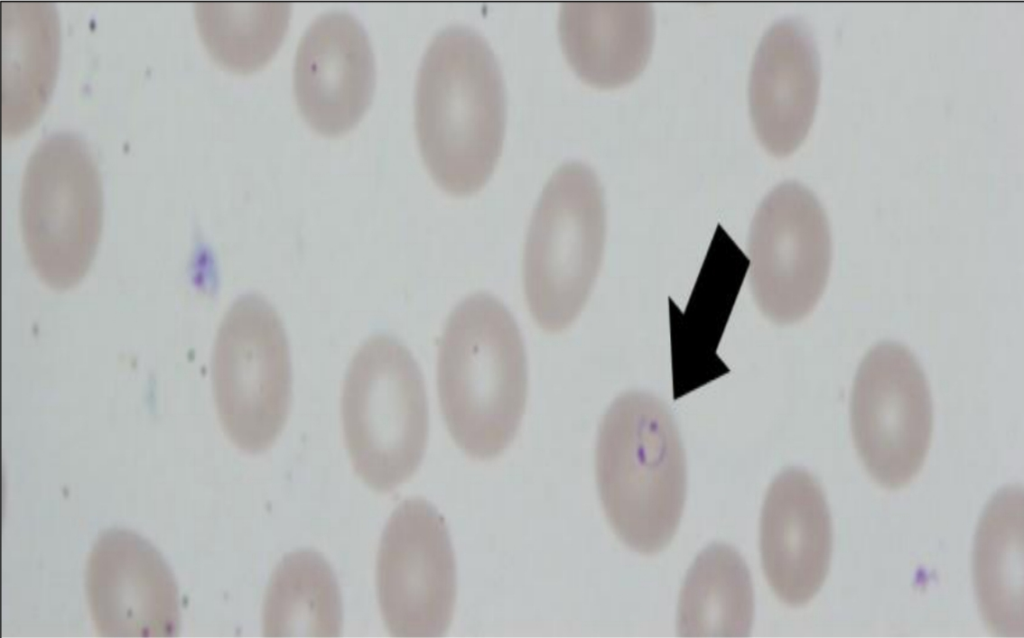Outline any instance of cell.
Segmentation results:
<instances>
[{
	"mask_svg": "<svg viewBox=\"0 0 1024 638\" xmlns=\"http://www.w3.org/2000/svg\"><path fill=\"white\" fill-rule=\"evenodd\" d=\"M287 3L202 1L196 24L210 54L226 67L248 72L275 53L288 27Z\"/></svg>",
	"mask_w": 1024,
	"mask_h": 638,
	"instance_id": "ffe728a7",
	"label": "cell"
},
{
	"mask_svg": "<svg viewBox=\"0 0 1024 638\" xmlns=\"http://www.w3.org/2000/svg\"><path fill=\"white\" fill-rule=\"evenodd\" d=\"M2 129L15 136L37 120L55 82L60 22L47 1H2Z\"/></svg>",
	"mask_w": 1024,
	"mask_h": 638,
	"instance_id": "2e32d148",
	"label": "cell"
},
{
	"mask_svg": "<svg viewBox=\"0 0 1024 638\" xmlns=\"http://www.w3.org/2000/svg\"><path fill=\"white\" fill-rule=\"evenodd\" d=\"M747 254L751 294L769 320L792 324L809 315L831 263L829 223L815 194L796 181L775 186L754 214Z\"/></svg>",
	"mask_w": 1024,
	"mask_h": 638,
	"instance_id": "ba28073f",
	"label": "cell"
},
{
	"mask_svg": "<svg viewBox=\"0 0 1024 638\" xmlns=\"http://www.w3.org/2000/svg\"><path fill=\"white\" fill-rule=\"evenodd\" d=\"M831 551L821 485L802 468L783 470L768 487L760 520L762 567L776 596L791 606L810 601L825 581Z\"/></svg>",
	"mask_w": 1024,
	"mask_h": 638,
	"instance_id": "4fadbf2b",
	"label": "cell"
},
{
	"mask_svg": "<svg viewBox=\"0 0 1024 638\" xmlns=\"http://www.w3.org/2000/svg\"><path fill=\"white\" fill-rule=\"evenodd\" d=\"M86 589L91 616L105 637H172L179 628L178 591L161 554L139 535L104 532L94 545Z\"/></svg>",
	"mask_w": 1024,
	"mask_h": 638,
	"instance_id": "8fae6325",
	"label": "cell"
},
{
	"mask_svg": "<svg viewBox=\"0 0 1024 638\" xmlns=\"http://www.w3.org/2000/svg\"><path fill=\"white\" fill-rule=\"evenodd\" d=\"M346 447L356 474L388 492L407 481L425 453L429 414L421 370L399 340L376 335L353 356L342 390Z\"/></svg>",
	"mask_w": 1024,
	"mask_h": 638,
	"instance_id": "277c9868",
	"label": "cell"
},
{
	"mask_svg": "<svg viewBox=\"0 0 1024 638\" xmlns=\"http://www.w3.org/2000/svg\"><path fill=\"white\" fill-rule=\"evenodd\" d=\"M606 239L604 193L596 173L564 163L533 211L523 256L529 311L544 331L561 332L584 308L600 271Z\"/></svg>",
	"mask_w": 1024,
	"mask_h": 638,
	"instance_id": "5b68a950",
	"label": "cell"
},
{
	"mask_svg": "<svg viewBox=\"0 0 1024 638\" xmlns=\"http://www.w3.org/2000/svg\"><path fill=\"white\" fill-rule=\"evenodd\" d=\"M342 621L340 589L329 563L312 550L286 555L265 594V636L337 637Z\"/></svg>",
	"mask_w": 1024,
	"mask_h": 638,
	"instance_id": "d6986e66",
	"label": "cell"
},
{
	"mask_svg": "<svg viewBox=\"0 0 1024 638\" xmlns=\"http://www.w3.org/2000/svg\"><path fill=\"white\" fill-rule=\"evenodd\" d=\"M973 576L987 625L1006 637H1022L1023 491L1010 486L988 503L978 525Z\"/></svg>",
	"mask_w": 1024,
	"mask_h": 638,
	"instance_id": "e0dca14e",
	"label": "cell"
},
{
	"mask_svg": "<svg viewBox=\"0 0 1024 638\" xmlns=\"http://www.w3.org/2000/svg\"><path fill=\"white\" fill-rule=\"evenodd\" d=\"M102 218L101 178L86 142L70 131L44 137L26 165L20 221L29 260L45 284L66 290L82 280Z\"/></svg>",
	"mask_w": 1024,
	"mask_h": 638,
	"instance_id": "8992f818",
	"label": "cell"
},
{
	"mask_svg": "<svg viewBox=\"0 0 1024 638\" xmlns=\"http://www.w3.org/2000/svg\"><path fill=\"white\" fill-rule=\"evenodd\" d=\"M505 120L503 76L486 39L464 25L438 32L415 93L419 148L437 185L456 196L480 190L500 157Z\"/></svg>",
	"mask_w": 1024,
	"mask_h": 638,
	"instance_id": "6da1fadb",
	"label": "cell"
},
{
	"mask_svg": "<svg viewBox=\"0 0 1024 638\" xmlns=\"http://www.w3.org/2000/svg\"><path fill=\"white\" fill-rule=\"evenodd\" d=\"M925 375L904 346L883 342L860 364L851 397V429L858 454L880 485L897 489L921 469L932 433Z\"/></svg>",
	"mask_w": 1024,
	"mask_h": 638,
	"instance_id": "9c48e42d",
	"label": "cell"
},
{
	"mask_svg": "<svg viewBox=\"0 0 1024 638\" xmlns=\"http://www.w3.org/2000/svg\"><path fill=\"white\" fill-rule=\"evenodd\" d=\"M558 30L572 68L586 82L612 88L635 79L653 46L655 14L642 1H569Z\"/></svg>",
	"mask_w": 1024,
	"mask_h": 638,
	"instance_id": "9a60e30c",
	"label": "cell"
},
{
	"mask_svg": "<svg viewBox=\"0 0 1024 638\" xmlns=\"http://www.w3.org/2000/svg\"><path fill=\"white\" fill-rule=\"evenodd\" d=\"M754 616L749 569L733 547L713 543L695 559L678 603L682 637H745Z\"/></svg>",
	"mask_w": 1024,
	"mask_h": 638,
	"instance_id": "ac0fdd59",
	"label": "cell"
},
{
	"mask_svg": "<svg viewBox=\"0 0 1024 638\" xmlns=\"http://www.w3.org/2000/svg\"><path fill=\"white\" fill-rule=\"evenodd\" d=\"M376 584L380 610L395 637H439L456 599V563L449 531L422 498L403 501L381 538Z\"/></svg>",
	"mask_w": 1024,
	"mask_h": 638,
	"instance_id": "30bf717a",
	"label": "cell"
},
{
	"mask_svg": "<svg viewBox=\"0 0 1024 638\" xmlns=\"http://www.w3.org/2000/svg\"><path fill=\"white\" fill-rule=\"evenodd\" d=\"M820 87V59L809 26L778 20L763 35L749 80L752 123L763 147L785 157L804 141L813 122Z\"/></svg>",
	"mask_w": 1024,
	"mask_h": 638,
	"instance_id": "5bb4252c",
	"label": "cell"
},
{
	"mask_svg": "<svg viewBox=\"0 0 1024 638\" xmlns=\"http://www.w3.org/2000/svg\"><path fill=\"white\" fill-rule=\"evenodd\" d=\"M595 470L621 541L642 554L663 550L679 525L687 486L681 437L666 404L641 391L619 395L599 426Z\"/></svg>",
	"mask_w": 1024,
	"mask_h": 638,
	"instance_id": "3957f363",
	"label": "cell"
},
{
	"mask_svg": "<svg viewBox=\"0 0 1024 638\" xmlns=\"http://www.w3.org/2000/svg\"><path fill=\"white\" fill-rule=\"evenodd\" d=\"M437 387L450 435L468 456L492 459L510 445L525 412L527 358L515 318L495 296L469 295L451 311Z\"/></svg>",
	"mask_w": 1024,
	"mask_h": 638,
	"instance_id": "7a4b0ae2",
	"label": "cell"
},
{
	"mask_svg": "<svg viewBox=\"0 0 1024 638\" xmlns=\"http://www.w3.org/2000/svg\"><path fill=\"white\" fill-rule=\"evenodd\" d=\"M218 416L239 449L260 453L276 441L291 404V366L282 321L262 296L239 297L219 327L212 359Z\"/></svg>",
	"mask_w": 1024,
	"mask_h": 638,
	"instance_id": "52a82bcc",
	"label": "cell"
},
{
	"mask_svg": "<svg viewBox=\"0 0 1024 638\" xmlns=\"http://www.w3.org/2000/svg\"><path fill=\"white\" fill-rule=\"evenodd\" d=\"M375 71L368 35L353 15L330 11L318 16L295 58L294 90L303 117L321 134L348 131L371 102Z\"/></svg>",
	"mask_w": 1024,
	"mask_h": 638,
	"instance_id": "7c38bea8",
	"label": "cell"
}]
</instances>
